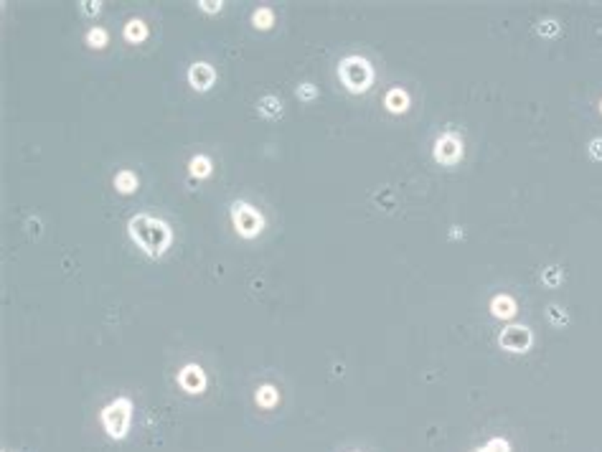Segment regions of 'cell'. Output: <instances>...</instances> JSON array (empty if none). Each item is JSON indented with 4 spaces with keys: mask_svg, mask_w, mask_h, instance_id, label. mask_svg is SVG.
I'll return each mask as SVG.
<instances>
[{
    "mask_svg": "<svg viewBox=\"0 0 602 452\" xmlns=\"http://www.w3.org/2000/svg\"><path fill=\"white\" fill-rule=\"evenodd\" d=\"M127 237L140 249L148 260H163L168 249L173 246V226L160 216L153 214H135L127 221Z\"/></svg>",
    "mask_w": 602,
    "mask_h": 452,
    "instance_id": "obj_1",
    "label": "cell"
},
{
    "mask_svg": "<svg viewBox=\"0 0 602 452\" xmlns=\"http://www.w3.org/2000/svg\"><path fill=\"white\" fill-rule=\"evenodd\" d=\"M338 79H341V84L351 94H366L374 84L371 61L364 59V56L351 53V56L341 59V64H338Z\"/></svg>",
    "mask_w": 602,
    "mask_h": 452,
    "instance_id": "obj_2",
    "label": "cell"
},
{
    "mask_svg": "<svg viewBox=\"0 0 602 452\" xmlns=\"http://www.w3.org/2000/svg\"><path fill=\"white\" fill-rule=\"evenodd\" d=\"M133 412H135V404L130 396H117V399H112L110 404L99 412V422H102L107 437L125 440L127 432H130V424H133Z\"/></svg>",
    "mask_w": 602,
    "mask_h": 452,
    "instance_id": "obj_3",
    "label": "cell"
},
{
    "mask_svg": "<svg viewBox=\"0 0 602 452\" xmlns=\"http://www.w3.org/2000/svg\"><path fill=\"white\" fill-rule=\"evenodd\" d=\"M229 219H231V226L237 231L239 239H244V242H252L257 239L265 231V214H262L260 208L249 203V201L239 199L231 203L229 208Z\"/></svg>",
    "mask_w": 602,
    "mask_h": 452,
    "instance_id": "obj_4",
    "label": "cell"
},
{
    "mask_svg": "<svg viewBox=\"0 0 602 452\" xmlns=\"http://www.w3.org/2000/svg\"><path fill=\"white\" fill-rule=\"evenodd\" d=\"M465 156V145H462V137L453 130H447L442 133L435 140V148H432V158L437 160L440 165H445V168H453L458 165Z\"/></svg>",
    "mask_w": 602,
    "mask_h": 452,
    "instance_id": "obj_5",
    "label": "cell"
},
{
    "mask_svg": "<svg viewBox=\"0 0 602 452\" xmlns=\"http://www.w3.org/2000/svg\"><path fill=\"white\" fill-rule=\"evenodd\" d=\"M499 346L508 353H526L534 346V333L528 326H508L501 330L499 335Z\"/></svg>",
    "mask_w": 602,
    "mask_h": 452,
    "instance_id": "obj_6",
    "label": "cell"
},
{
    "mask_svg": "<svg viewBox=\"0 0 602 452\" xmlns=\"http://www.w3.org/2000/svg\"><path fill=\"white\" fill-rule=\"evenodd\" d=\"M186 79L191 90L199 92V94H206L216 84V79H219V72H216V67L208 64V61H194L186 72Z\"/></svg>",
    "mask_w": 602,
    "mask_h": 452,
    "instance_id": "obj_7",
    "label": "cell"
},
{
    "mask_svg": "<svg viewBox=\"0 0 602 452\" xmlns=\"http://www.w3.org/2000/svg\"><path fill=\"white\" fill-rule=\"evenodd\" d=\"M176 381H178V386L186 394H203V392H206V386H208L206 371L201 369L199 363H186V366L178 371Z\"/></svg>",
    "mask_w": 602,
    "mask_h": 452,
    "instance_id": "obj_8",
    "label": "cell"
},
{
    "mask_svg": "<svg viewBox=\"0 0 602 452\" xmlns=\"http://www.w3.org/2000/svg\"><path fill=\"white\" fill-rule=\"evenodd\" d=\"M112 185H115V191L119 196H133V193L140 191V176L130 168H122V171L115 173V178H112Z\"/></svg>",
    "mask_w": 602,
    "mask_h": 452,
    "instance_id": "obj_9",
    "label": "cell"
},
{
    "mask_svg": "<svg viewBox=\"0 0 602 452\" xmlns=\"http://www.w3.org/2000/svg\"><path fill=\"white\" fill-rule=\"evenodd\" d=\"M257 115L262 119H267V122H275L285 115V104L283 99L277 94H265L260 97V102H257Z\"/></svg>",
    "mask_w": 602,
    "mask_h": 452,
    "instance_id": "obj_10",
    "label": "cell"
},
{
    "mask_svg": "<svg viewBox=\"0 0 602 452\" xmlns=\"http://www.w3.org/2000/svg\"><path fill=\"white\" fill-rule=\"evenodd\" d=\"M122 38H125L127 44H145L150 38V26L142 18H130V21L122 26Z\"/></svg>",
    "mask_w": 602,
    "mask_h": 452,
    "instance_id": "obj_11",
    "label": "cell"
},
{
    "mask_svg": "<svg viewBox=\"0 0 602 452\" xmlns=\"http://www.w3.org/2000/svg\"><path fill=\"white\" fill-rule=\"evenodd\" d=\"M211 173H214V160H211L206 153H196V156L188 160V176L194 181L211 178Z\"/></svg>",
    "mask_w": 602,
    "mask_h": 452,
    "instance_id": "obj_12",
    "label": "cell"
},
{
    "mask_svg": "<svg viewBox=\"0 0 602 452\" xmlns=\"http://www.w3.org/2000/svg\"><path fill=\"white\" fill-rule=\"evenodd\" d=\"M409 104H412V99H409V92L401 90V87L389 90L387 97H384V107H387L392 115H404V112L409 110Z\"/></svg>",
    "mask_w": 602,
    "mask_h": 452,
    "instance_id": "obj_13",
    "label": "cell"
},
{
    "mask_svg": "<svg viewBox=\"0 0 602 452\" xmlns=\"http://www.w3.org/2000/svg\"><path fill=\"white\" fill-rule=\"evenodd\" d=\"M491 312L493 318H501V320H511L516 312H519V305L513 300L511 295H496L491 300Z\"/></svg>",
    "mask_w": 602,
    "mask_h": 452,
    "instance_id": "obj_14",
    "label": "cell"
},
{
    "mask_svg": "<svg viewBox=\"0 0 602 452\" xmlns=\"http://www.w3.org/2000/svg\"><path fill=\"white\" fill-rule=\"evenodd\" d=\"M254 401H257V407L260 409H275L277 404H280V392H277V386H272V384L257 386Z\"/></svg>",
    "mask_w": 602,
    "mask_h": 452,
    "instance_id": "obj_15",
    "label": "cell"
},
{
    "mask_svg": "<svg viewBox=\"0 0 602 452\" xmlns=\"http://www.w3.org/2000/svg\"><path fill=\"white\" fill-rule=\"evenodd\" d=\"M84 44L90 46L92 51H102V49H107V44H110V31L104 28V26H92V28L84 33Z\"/></svg>",
    "mask_w": 602,
    "mask_h": 452,
    "instance_id": "obj_16",
    "label": "cell"
},
{
    "mask_svg": "<svg viewBox=\"0 0 602 452\" xmlns=\"http://www.w3.org/2000/svg\"><path fill=\"white\" fill-rule=\"evenodd\" d=\"M252 26L257 31H269L272 26H275V10H272L269 6L257 8V10L252 13Z\"/></svg>",
    "mask_w": 602,
    "mask_h": 452,
    "instance_id": "obj_17",
    "label": "cell"
},
{
    "mask_svg": "<svg viewBox=\"0 0 602 452\" xmlns=\"http://www.w3.org/2000/svg\"><path fill=\"white\" fill-rule=\"evenodd\" d=\"M295 94H298V99L300 102H315V99H318V87H315V84L312 82H303V84H298V90H295Z\"/></svg>",
    "mask_w": 602,
    "mask_h": 452,
    "instance_id": "obj_18",
    "label": "cell"
},
{
    "mask_svg": "<svg viewBox=\"0 0 602 452\" xmlns=\"http://www.w3.org/2000/svg\"><path fill=\"white\" fill-rule=\"evenodd\" d=\"M546 318H549L551 326H559V328L569 323V315H567V310H565V308H559V305H549V308H546Z\"/></svg>",
    "mask_w": 602,
    "mask_h": 452,
    "instance_id": "obj_19",
    "label": "cell"
},
{
    "mask_svg": "<svg viewBox=\"0 0 602 452\" xmlns=\"http://www.w3.org/2000/svg\"><path fill=\"white\" fill-rule=\"evenodd\" d=\"M79 13L84 18H97L102 13V0H79Z\"/></svg>",
    "mask_w": 602,
    "mask_h": 452,
    "instance_id": "obj_20",
    "label": "cell"
},
{
    "mask_svg": "<svg viewBox=\"0 0 602 452\" xmlns=\"http://www.w3.org/2000/svg\"><path fill=\"white\" fill-rule=\"evenodd\" d=\"M476 452H511V445L505 437H491L483 447H478Z\"/></svg>",
    "mask_w": 602,
    "mask_h": 452,
    "instance_id": "obj_21",
    "label": "cell"
},
{
    "mask_svg": "<svg viewBox=\"0 0 602 452\" xmlns=\"http://www.w3.org/2000/svg\"><path fill=\"white\" fill-rule=\"evenodd\" d=\"M559 31H562V26H559V21H554V18H546V21H542L539 26H536V33H539V36H546V38L559 36Z\"/></svg>",
    "mask_w": 602,
    "mask_h": 452,
    "instance_id": "obj_22",
    "label": "cell"
},
{
    "mask_svg": "<svg viewBox=\"0 0 602 452\" xmlns=\"http://www.w3.org/2000/svg\"><path fill=\"white\" fill-rule=\"evenodd\" d=\"M562 280H565V272L559 267H546L542 274V282L544 285H549V287H557V285H562Z\"/></svg>",
    "mask_w": 602,
    "mask_h": 452,
    "instance_id": "obj_23",
    "label": "cell"
},
{
    "mask_svg": "<svg viewBox=\"0 0 602 452\" xmlns=\"http://www.w3.org/2000/svg\"><path fill=\"white\" fill-rule=\"evenodd\" d=\"M196 8L206 15H219L224 10V0H199Z\"/></svg>",
    "mask_w": 602,
    "mask_h": 452,
    "instance_id": "obj_24",
    "label": "cell"
},
{
    "mask_svg": "<svg viewBox=\"0 0 602 452\" xmlns=\"http://www.w3.org/2000/svg\"><path fill=\"white\" fill-rule=\"evenodd\" d=\"M590 156L595 158V160H602V137H595V140L590 142Z\"/></svg>",
    "mask_w": 602,
    "mask_h": 452,
    "instance_id": "obj_25",
    "label": "cell"
},
{
    "mask_svg": "<svg viewBox=\"0 0 602 452\" xmlns=\"http://www.w3.org/2000/svg\"><path fill=\"white\" fill-rule=\"evenodd\" d=\"M26 226H28V229H31V234H36V237H38V234H41V221H38L36 216H31L28 221H26Z\"/></svg>",
    "mask_w": 602,
    "mask_h": 452,
    "instance_id": "obj_26",
    "label": "cell"
},
{
    "mask_svg": "<svg viewBox=\"0 0 602 452\" xmlns=\"http://www.w3.org/2000/svg\"><path fill=\"white\" fill-rule=\"evenodd\" d=\"M450 239H462V229L458 231V226H453V231H450Z\"/></svg>",
    "mask_w": 602,
    "mask_h": 452,
    "instance_id": "obj_27",
    "label": "cell"
},
{
    "mask_svg": "<svg viewBox=\"0 0 602 452\" xmlns=\"http://www.w3.org/2000/svg\"><path fill=\"white\" fill-rule=\"evenodd\" d=\"M600 110H602V102H600Z\"/></svg>",
    "mask_w": 602,
    "mask_h": 452,
    "instance_id": "obj_28",
    "label": "cell"
}]
</instances>
